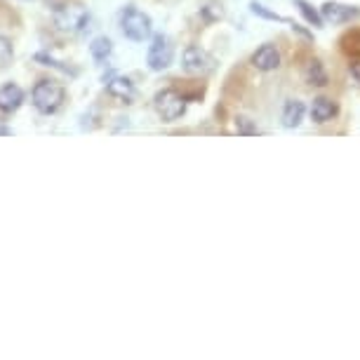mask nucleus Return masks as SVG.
I'll use <instances>...</instances> for the list:
<instances>
[{
    "label": "nucleus",
    "mask_w": 360,
    "mask_h": 360,
    "mask_svg": "<svg viewBox=\"0 0 360 360\" xmlns=\"http://www.w3.org/2000/svg\"><path fill=\"white\" fill-rule=\"evenodd\" d=\"M33 106L38 108L40 113H54L59 111L66 99V90L54 80H40V83L33 87L31 92Z\"/></svg>",
    "instance_id": "f257e3e1"
},
{
    "label": "nucleus",
    "mask_w": 360,
    "mask_h": 360,
    "mask_svg": "<svg viewBox=\"0 0 360 360\" xmlns=\"http://www.w3.org/2000/svg\"><path fill=\"white\" fill-rule=\"evenodd\" d=\"M120 29H123V33L130 40L141 43V40H146L148 36H151L153 22L146 12H141L137 8H125L123 12H120Z\"/></svg>",
    "instance_id": "f03ea898"
},
{
    "label": "nucleus",
    "mask_w": 360,
    "mask_h": 360,
    "mask_svg": "<svg viewBox=\"0 0 360 360\" xmlns=\"http://www.w3.org/2000/svg\"><path fill=\"white\" fill-rule=\"evenodd\" d=\"M90 24V15L83 5H64V8L54 10V26L64 33H80L85 31V26Z\"/></svg>",
    "instance_id": "7ed1b4c3"
},
{
    "label": "nucleus",
    "mask_w": 360,
    "mask_h": 360,
    "mask_svg": "<svg viewBox=\"0 0 360 360\" xmlns=\"http://www.w3.org/2000/svg\"><path fill=\"white\" fill-rule=\"evenodd\" d=\"M153 106L165 123H174L186 113V99L176 90H160L153 97Z\"/></svg>",
    "instance_id": "20e7f679"
},
{
    "label": "nucleus",
    "mask_w": 360,
    "mask_h": 360,
    "mask_svg": "<svg viewBox=\"0 0 360 360\" xmlns=\"http://www.w3.org/2000/svg\"><path fill=\"white\" fill-rule=\"evenodd\" d=\"M174 59V45L165 33H158L153 36L151 45H148L146 52V64L151 71H165Z\"/></svg>",
    "instance_id": "39448f33"
},
{
    "label": "nucleus",
    "mask_w": 360,
    "mask_h": 360,
    "mask_svg": "<svg viewBox=\"0 0 360 360\" xmlns=\"http://www.w3.org/2000/svg\"><path fill=\"white\" fill-rule=\"evenodd\" d=\"M181 66H184L186 73H193V76H202V73H210L214 69V59L202 50V47H186L184 54H181Z\"/></svg>",
    "instance_id": "423d86ee"
},
{
    "label": "nucleus",
    "mask_w": 360,
    "mask_h": 360,
    "mask_svg": "<svg viewBox=\"0 0 360 360\" xmlns=\"http://www.w3.org/2000/svg\"><path fill=\"white\" fill-rule=\"evenodd\" d=\"M321 15L325 22H332V24H344V22H351L353 17H360V10L358 8H351V5H342V3H335V0H328V3L321 8Z\"/></svg>",
    "instance_id": "0eeeda50"
},
{
    "label": "nucleus",
    "mask_w": 360,
    "mask_h": 360,
    "mask_svg": "<svg viewBox=\"0 0 360 360\" xmlns=\"http://www.w3.org/2000/svg\"><path fill=\"white\" fill-rule=\"evenodd\" d=\"M252 66L259 71H276L281 66V52H278V47L269 43L257 47L252 54Z\"/></svg>",
    "instance_id": "6e6552de"
},
{
    "label": "nucleus",
    "mask_w": 360,
    "mask_h": 360,
    "mask_svg": "<svg viewBox=\"0 0 360 360\" xmlns=\"http://www.w3.org/2000/svg\"><path fill=\"white\" fill-rule=\"evenodd\" d=\"M337 104L332 99L328 97H318L314 99V104H311V120L318 125H325V123H330L332 118L337 115Z\"/></svg>",
    "instance_id": "1a4fd4ad"
},
{
    "label": "nucleus",
    "mask_w": 360,
    "mask_h": 360,
    "mask_svg": "<svg viewBox=\"0 0 360 360\" xmlns=\"http://www.w3.org/2000/svg\"><path fill=\"white\" fill-rule=\"evenodd\" d=\"M24 101V92L22 87L15 85V83H8L0 87V111L3 113H12L17 111L19 106H22Z\"/></svg>",
    "instance_id": "9d476101"
},
{
    "label": "nucleus",
    "mask_w": 360,
    "mask_h": 360,
    "mask_svg": "<svg viewBox=\"0 0 360 360\" xmlns=\"http://www.w3.org/2000/svg\"><path fill=\"white\" fill-rule=\"evenodd\" d=\"M304 113H307V106H304L302 101H297V99H290L288 104L283 106V113H281L283 127H288V130H295V127L302 125Z\"/></svg>",
    "instance_id": "9b49d317"
},
{
    "label": "nucleus",
    "mask_w": 360,
    "mask_h": 360,
    "mask_svg": "<svg viewBox=\"0 0 360 360\" xmlns=\"http://www.w3.org/2000/svg\"><path fill=\"white\" fill-rule=\"evenodd\" d=\"M106 92L111 94V97L120 99V101H132V97H134V85H132L130 78L113 76V78H108Z\"/></svg>",
    "instance_id": "f8f14e48"
},
{
    "label": "nucleus",
    "mask_w": 360,
    "mask_h": 360,
    "mask_svg": "<svg viewBox=\"0 0 360 360\" xmlns=\"http://www.w3.org/2000/svg\"><path fill=\"white\" fill-rule=\"evenodd\" d=\"M304 78H307V83L314 85V87L328 85V71H325V66L318 62V59H311V62L307 64V69H304Z\"/></svg>",
    "instance_id": "ddd939ff"
},
{
    "label": "nucleus",
    "mask_w": 360,
    "mask_h": 360,
    "mask_svg": "<svg viewBox=\"0 0 360 360\" xmlns=\"http://www.w3.org/2000/svg\"><path fill=\"white\" fill-rule=\"evenodd\" d=\"M111 52H113V43L106 36H99V38L92 40L90 54H92L94 62H106V59L111 57Z\"/></svg>",
    "instance_id": "4468645a"
},
{
    "label": "nucleus",
    "mask_w": 360,
    "mask_h": 360,
    "mask_svg": "<svg viewBox=\"0 0 360 360\" xmlns=\"http://www.w3.org/2000/svg\"><path fill=\"white\" fill-rule=\"evenodd\" d=\"M295 5H297V10L302 12V17L307 19V22H309L311 26H318V29H321L325 19H323L321 12H318V10L314 8V5L307 3V0H295Z\"/></svg>",
    "instance_id": "2eb2a0df"
},
{
    "label": "nucleus",
    "mask_w": 360,
    "mask_h": 360,
    "mask_svg": "<svg viewBox=\"0 0 360 360\" xmlns=\"http://www.w3.org/2000/svg\"><path fill=\"white\" fill-rule=\"evenodd\" d=\"M236 132L245 134V137H255V134H259V127H257L252 120L248 118V115H238V118H236Z\"/></svg>",
    "instance_id": "dca6fc26"
},
{
    "label": "nucleus",
    "mask_w": 360,
    "mask_h": 360,
    "mask_svg": "<svg viewBox=\"0 0 360 360\" xmlns=\"http://www.w3.org/2000/svg\"><path fill=\"white\" fill-rule=\"evenodd\" d=\"M36 62H43V66H52V69H57V71H62V73H71V76H76V71H73L71 66H64L62 62H57V59H52L50 54L38 52V54H36Z\"/></svg>",
    "instance_id": "f3484780"
},
{
    "label": "nucleus",
    "mask_w": 360,
    "mask_h": 360,
    "mask_svg": "<svg viewBox=\"0 0 360 360\" xmlns=\"http://www.w3.org/2000/svg\"><path fill=\"white\" fill-rule=\"evenodd\" d=\"M12 62V43L5 36H0V69H5Z\"/></svg>",
    "instance_id": "a211bd4d"
},
{
    "label": "nucleus",
    "mask_w": 360,
    "mask_h": 360,
    "mask_svg": "<svg viewBox=\"0 0 360 360\" xmlns=\"http://www.w3.org/2000/svg\"><path fill=\"white\" fill-rule=\"evenodd\" d=\"M252 12H255V15H259V17L276 19V22H288V19H285V17H281V15H276V12L266 10V8H264V5H259V3H252Z\"/></svg>",
    "instance_id": "6ab92c4d"
},
{
    "label": "nucleus",
    "mask_w": 360,
    "mask_h": 360,
    "mask_svg": "<svg viewBox=\"0 0 360 360\" xmlns=\"http://www.w3.org/2000/svg\"><path fill=\"white\" fill-rule=\"evenodd\" d=\"M349 71H351V78L360 85V62H351L349 64Z\"/></svg>",
    "instance_id": "aec40b11"
},
{
    "label": "nucleus",
    "mask_w": 360,
    "mask_h": 360,
    "mask_svg": "<svg viewBox=\"0 0 360 360\" xmlns=\"http://www.w3.org/2000/svg\"><path fill=\"white\" fill-rule=\"evenodd\" d=\"M10 134H12V130H10V127L0 125V137H10Z\"/></svg>",
    "instance_id": "412c9836"
}]
</instances>
